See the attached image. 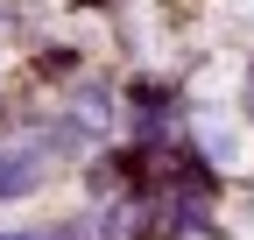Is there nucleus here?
I'll return each instance as SVG.
<instances>
[{
  "mask_svg": "<svg viewBox=\"0 0 254 240\" xmlns=\"http://www.w3.org/2000/svg\"><path fill=\"white\" fill-rule=\"evenodd\" d=\"M43 184V148H0V205Z\"/></svg>",
  "mask_w": 254,
  "mask_h": 240,
  "instance_id": "obj_1",
  "label": "nucleus"
},
{
  "mask_svg": "<svg viewBox=\"0 0 254 240\" xmlns=\"http://www.w3.org/2000/svg\"><path fill=\"white\" fill-rule=\"evenodd\" d=\"M0 240H57V226H28V233H0Z\"/></svg>",
  "mask_w": 254,
  "mask_h": 240,
  "instance_id": "obj_2",
  "label": "nucleus"
}]
</instances>
